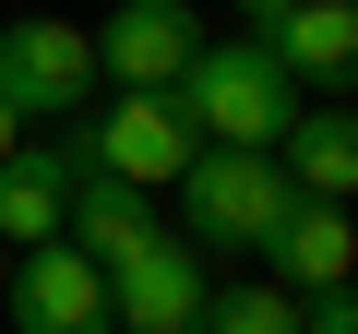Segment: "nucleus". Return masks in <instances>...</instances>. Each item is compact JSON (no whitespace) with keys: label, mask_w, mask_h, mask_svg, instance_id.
<instances>
[{"label":"nucleus","mask_w":358,"mask_h":334,"mask_svg":"<svg viewBox=\"0 0 358 334\" xmlns=\"http://www.w3.org/2000/svg\"><path fill=\"white\" fill-rule=\"evenodd\" d=\"M0 286H13V251H0Z\"/></svg>","instance_id":"nucleus-17"},{"label":"nucleus","mask_w":358,"mask_h":334,"mask_svg":"<svg viewBox=\"0 0 358 334\" xmlns=\"http://www.w3.org/2000/svg\"><path fill=\"white\" fill-rule=\"evenodd\" d=\"M167 96H179V119H192L203 143H263V155H275V131L299 119V84H287V60H275L263 36H203L192 72H179Z\"/></svg>","instance_id":"nucleus-1"},{"label":"nucleus","mask_w":358,"mask_h":334,"mask_svg":"<svg viewBox=\"0 0 358 334\" xmlns=\"http://www.w3.org/2000/svg\"><path fill=\"white\" fill-rule=\"evenodd\" d=\"M263 275L275 286H299V298H322V286H358V203H287V227L263 239Z\"/></svg>","instance_id":"nucleus-10"},{"label":"nucleus","mask_w":358,"mask_h":334,"mask_svg":"<svg viewBox=\"0 0 358 334\" xmlns=\"http://www.w3.org/2000/svg\"><path fill=\"white\" fill-rule=\"evenodd\" d=\"M310 322V298L299 286H275V275H251V286H215L203 298V334H299Z\"/></svg>","instance_id":"nucleus-13"},{"label":"nucleus","mask_w":358,"mask_h":334,"mask_svg":"<svg viewBox=\"0 0 358 334\" xmlns=\"http://www.w3.org/2000/svg\"><path fill=\"white\" fill-rule=\"evenodd\" d=\"M60 239H72V251H96V263H131L143 239H167V215H155V191H131V180H108V167H84Z\"/></svg>","instance_id":"nucleus-12"},{"label":"nucleus","mask_w":358,"mask_h":334,"mask_svg":"<svg viewBox=\"0 0 358 334\" xmlns=\"http://www.w3.org/2000/svg\"><path fill=\"white\" fill-rule=\"evenodd\" d=\"M13 143H24V119H13V108H0V155H13Z\"/></svg>","instance_id":"nucleus-16"},{"label":"nucleus","mask_w":358,"mask_h":334,"mask_svg":"<svg viewBox=\"0 0 358 334\" xmlns=\"http://www.w3.org/2000/svg\"><path fill=\"white\" fill-rule=\"evenodd\" d=\"M0 310H13V334H108V263L72 239H36V251H13Z\"/></svg>","instance_id":"nucleus-6"},{"label":"nucleus","mask_w":358,"mask_h":334,"mask_svg":"<svg viewBox=\"0 0 358 334\" xmlns=\"http://www.w3.org/2000/svg\"><path fill=\"white\" fill-rule=\"evenodd\" d=\"M84 143H96L108 180H131V191H167L179 167L203 155V131L179 119V96H108V119H84Z\"/></svg>","instance_id":"nucleus-8"},{"label":"nucleus","mask_w":358,"mask_h":334,"mask_svg":"<svg viewBox=\"0 0 358 334\" xmlns=\"http://www.w3.org/2000/svg\"><path fill=\"white\" fill-rule=\"evenodd\" d=\"M192 48H203V13H192V0H120V13L96 24V84L167 96L179 72H192Z\"/></svg>","instance_id":"nucleus-7"},{"label":"nucleus","mask_w":358,"mask_h":334,"mask_svg":"<svg viewBox=\"0 0 358 334\" xmlns=\"http://www.w3.org/2000/svg\"><path fill=\"white\" fill-rule=\"evenodd\" d=\"M299 334H358V286H322V298H310V322H299Z\"/></svg>","instance_id":"nucleus-14"},{"label":"nucleus","mask_w":358,"mask_h":334,"mask_svg":"<svg viewBox=\"0 0 358 334\" xmlns=\"http://www.w3.org/2000/svg\"><path fill=\"white\" fill-rule=\"evenodd\" d=\"M263 48L287 60L299 96H358V0H287L263 24Z\"/></svg>","instance_id":"nucleus-9"},{"label":"nucleus","mask_w":358,"mask_h":334,"mask_svg":"<svg viewBox=\"0 0 358 334\" xmlns=\"http://www.w3.org/2000/svg\"><path fill=\"white\" fill-rule=\"evenodd\" d=\"M203 251L192 239H143L131 263H108V334H203Z\"/></svg>","instance_id":"nucleus-5"},{"label":"nucleus","mask_w":358,"mask_h":334,"mask_svg":"<svg viewBox=\"0 0 358 334\" xmlns=\"http://www.w3.org/2000/svg\"><path fill=\"white\" fill-rule=\"evenodd\" d=\"M227 13H239V36H263V24L287 13V0H227Z\"/></svg>","instance_id":"nucleus-15"},{"label":"nucleus","mask_w":358,"mask_h":334,"mask_svg":"<svg viewBox=\"0 0 358 334\" xmlns=\"http://www.w3.org/2000/svg\"><path fill=\"white\" fill-rule=\"evenodd\" d=\"M96 167V143H84V108L72 119H36L13 155H0V251H36V239H60V215H72V180Z\"/></svg>","instance_id":"nucleus-3"},{"label":"nucleus","mask_w":358,"mask_h":334,"mask_svg":"<svg viewBox=\"0 0 358 334\" xmlns=\"http://www.w3.org/2000/svg\"><path fill=\"white\" fill-rule=\"evenodd\" d=\"M84 84H96V36L84 24H60V13H13V24H0V108H13L24 131L36 119H72Z\"/></svg>","instance_id":"nucleus-4"},{"label":"nucleus","mask_w":358,"mask_h":334,"mask_svg":"<svg viewBox=\"0 0 358 334\" xmlns=\"http://www.w3.org/2000/svg\"><path fill=\"white\" fill-rule=\"evenodd\" d=\"M275 167L310 191V203H358V96H322L275 131Z\"/></svg>","instance_id":"nucleus-11"},{"label":"nucleus","mask_w":358,"mask_h":334,"mask_svg":"<svg viewBox=\"0 0 358 334\" xmlns=\"http://www.w3.org/2000/svg\"><path fill=\"white\" fill-rule=\"evenodd\" d=\"M167 191H179V239H192V251H263L287 227V203H299V180L263 143H203Z\"/></svg>","instance_id":"nucleus-2"}]
</instances>
